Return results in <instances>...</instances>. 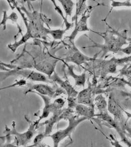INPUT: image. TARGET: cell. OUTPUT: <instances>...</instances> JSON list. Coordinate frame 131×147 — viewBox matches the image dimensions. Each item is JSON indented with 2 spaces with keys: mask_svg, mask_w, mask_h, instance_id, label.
<instances>
[{
  "mask_svg": "<svg viewBox=\"0 0 131 147\" xmlns=\"http://www.w3.org/2000/svg\"><path fill=\"white\" fill-rule=\"evenodd\" d=\"M21 10L25 11L29 18V22L27 24V32L22 36L18 41H15L14 43L9 44L7 45L8 48L13 53H15L17 49L31 38L41 37L43 35L48 34L49 29L43 27V24L41 20L40 14L36 11L30 12L24 7H22Z\"/></svg>",
  "mask_w": 131,
  "mask_h": 147,
  "instance_id": "1",
  "label": "cell"
},
{
  "mask_svg": "<svg viewBox=\"0 0 131 147\" xmlns=\"http://www.w3.org/2000/svg\"><path fill=\"white\" fill-rule=\"evenodd\" d=\"M27 121L29 123V127L25 132L22 133L18 132L16 129L15 122L13 121L11 129L7 125H5V131H3L5 135L0 138L6 140L13 136L14 140V142L11 143V147H21L26 145L30 142L34 136L35 127L37 125L35 122L32 123L28 119Z\"/></svg>",
  "mask_w": 131,
  "mask_h": 147,
  "instance_id": "2",
  "label": "cell"
},
{
  "mask_svg": "<svg viewBox=\"0 0 131 147\" xmlns=\"http://www.w3.org/2000/svg\"><path fill=\"white\" fill-rule=\"evenodd\" d=\"M115 32H110L109 34H108V32H95L103 37L105 40V43L103 45H99L94 42L95 45L93 46L92 47H96L102 49L103 51L104 52L103 55L109 52L114 53L118 52L122 48V46L126 44L127 42L126 41L127 39L126 37L124 35H123L124 34H120L116 32V34H115Z\"/></svg>",
  "mask_w": 131,
  "mask_h": 147,
  "instance_id": "3",
  "label": "cell"
},
{
  "mask_svg": "<svg viewBox=\"0 0 131 147\" xmlns=\"http://www.w3.org/2000/svg\"><path fill=\"white\" fill-rule=\"evenodd\" d=\"M14 76H21L24 78L28 79L34 82H47V80L45 76L42 74L31 70L28 68H22L17 67L10 69L9 71H0V82L5 80L7 78Z\"/></svg>",
  "mask_w": 131,
  "mask_h": 147,
  "instance_id": "4",
  "label": "cell"
},
{
  "mask_svg": "<svg viewBox=\"0 0 131 147\" xmlns=\"http://www.w3.org/2000/svg\"><path fill=\"white\" fill-rule=\"evenodd\" d=\"M87 118L83 117L82 118L78 119L77 120H72L71 121H70L69 125L68 127H66L64 129L59 130L57 132H55L52 136H51L50 137L52 138L54 142V146L57 147L59 143L69 136L72 131L73 129H75V127H76L80 123L82 122V121L85 120Z\"/></svg>",
  "mask_w": 131,
  "mask_h": 147,
  "instance_id": "5",
  "label": "cell"
},
{
  "mask_svg": "<svg viewBox=\"0 0 131 147\" xmlns=\"http://www.w3.org/2000/svg\"><path fill=\"white\" fill-rule=\"evenodd\" d=\"M89 17V13H87V11L82 15L81 19L79 21L77 22L76 24V27L75 28L74 31L73 32L69 38L71 41L74 40L76 35L79 32H88L89 29L87 26V20Z\"/></svg>",
  "mask_w": 131,
  "mask_h": 147,
  "instance_id": "6",
  "label": "cell"
},
{
  "mask_svg": "<svg viewBox=\"0 0 131 147\" xmlns=\"http://www.w3.org/2000/svg\"><path fill=\"white\" fill-rule=\"evenodd\" d=\"M30 92L35 93L37 94H41L42 95L49 96L52 97L54 94L52 88L49 85H45L43 84H37L31 85L30 88L26 91L25 93Z\"/></svg>",
  "mask_w": 131,
  "mask_h": 147,
  "instance_id": "7",
  "label": "cell"
},
{
  "mask_svg": "<svg viewBox=\"0 0 131 147\" xmlns=\"http://www.w3.org/2000/svg\"><path fill=\"white\" fill-rule=\"evenodd\" d=\"M52 79L54 82H57L61 87L65 89L69 96L75 97L77 95L78 92L71 86L69 82L62 80L55 73H54V75L52 76Z\"/></svg>",
  "mask_w": 131,
  "mask_h": 147,
  "instance_id": "8",
  "label": "cell"
},
{
  "mask_svg": "<svg viewBox=\"0 0 131 147\" xmlns=\"http://www.w3.org/2000/svg\"><path fill=\"white\" fill-rule=\"evenodd\" d=\"M65 64L68 69V74L74 79L75 85L78 86L84 87L86 82V74L84 73L81 75H78L74 72L73 66L69 65L66 63H65Z\"/></svg>",
  "mask_w": 131,
  "mask_h": 147,
  "instance_id": "9",
  "label": "cell"
},
{
  "mask_svg": "<svg viewBox=\"0 0 131 147\" xmlns=\"http://www.w3.org/2000/svg\"><path fill=\"white\" fill-rule=\"evenodd\" d=\"M93 59L83 55L80 51L76 49L74 54L71 57H69L68 61L73 62L78 65H80L84 62L93 60Z\"/></svg>",
  "mask_w": 131,
  "mask_h": 147,
  "instance_id": "10",
  "label": "cell"
},
{
  "mask_svg": "<svg viewBox=\"0 0 131 147\" xmlns=\"http://www.w3.org/2000/svg\"><path fill=\"white\" fill-rule=\"evenodd\" d=\"M78 102L79 104L88 105H91V90L90 88L81 91L78 96Z\"/></svg>",
  "mask_w": 131,
  "mask_h": 147,
  "instance_id": "11",
  "label": "cell"
},
{
  "mask_svg": "<svg viewBox=\"0 0 131 147\" xmlns=\"http://www.w3.org/2000/svg\"><path fill=\"white\" fill-rule=\"evenodd\" d=\"M76 112L81 116H84L86 118H90L94 116L93 109L90 107H88L82 104H80L76 107Z\"/></svg>",
  "mask_w": 131,
  "mask_h": 147,
  "instance_id": "12",
  "label": "cell"
},
{
  "mask_svg": "<svg viewBox=\"0 0 131 147\" xmlns=\"http://www.w3.org/2000/svg\"><path fill=\"white\" fill-rule=\"evenodd\" d=\"M108 107L109 112L113 114L115 116V118L118 119H120V118H121V114L120 110L111 96L109 97Z\"/></svg>",
  "mask_w": 131,
  "mask_h": 147,
  "instance_id": "13",
  "label": "cell"
},
{
  "mask_svg": "<svg viewBox=\"0 0 131 147\" xmlns=\"http://www.w3.org/2000/svg\"><path fill=\"white\" fill-rule=\"evenodd\" d=\"M61 3L62 8L64 9L66 16L70 17L74 9V3L72 0H57Z\"/></svg>",
  "mask_w": 131,
  "mask_h": 147,
  "instance_id": "14",
  "label": "cell"
},
{
  "mask_svg": "<svg viewBox=\"0 0 131 147\" xmlns=\"http://www.w3.org/2000/svg\"><path fill=\"white\" fill-rule=\"evenodd\" d=\"M18 16L17 14L15 13L14 12H12V13L9 16H7V11H3V17L2 19V22L0 23V26H3V30H5L6 28V24L7 21V20H10L12 22H15L17 24Z\"/></svg>",
  "mask_w": 131,
  "mask_h": 147,
  "instance_id": "15",
  "label": "cell"
},
{
  "mask_svg": "<svg viewBox=\"0 0 131 147\" xmlns=\"http://www.w3.org/2000/svg\"><path fill=\"white\" fill-rule=\"evenodd\" d=\"M110 1L111 2V8L112 9L120 7H131V0H126L124 2H120L115 0Z\"/></svg>",
  "mask_w": 131,
  "mask_h": 147,
  "instance_id": "16",
  "label": "cell"
},
{
  "mask_svg": "<svg viewBox=\"0 0 131 147\" xmlns=\"http://www.w3.org/2000/svg\"><path fill=\"white\" fill-rule=\"evenodd\" d=\"M95 104L99 110H104L107 107V102L104 97L102 95H99L95 99Z\"/></svg>",
  "mask_w": 131,
  "mask_h": 147,
  "instance_id": "17",
  "label": "cell"
},
{
  "mask_svg": "<svg viewBox=\"0 0 131 147\" xmlns=\"http://www.w3.org/2000/svg\"><path fill=\"white\" fill-rule=\"evenodd\" d=\"M66 30H51L49 29L48 34H50L52 36L53 38L55 40H59L62 38V37L66 32Z\"/></svg>",
  "mask_w": 131,
  "mask_h": 147,
  "instance_id": "18",
  "label": "cell"
},
{
  "mask_svg": "<svg viewBox=\"0 0 131 147\" xmlns=\"http://www.w3.org/2000/svg\"><path fill=\"white\" fill-rule=\"evenodd\" d=\"M26 81L24 79H21L20 80H16L15 82L10 85H7L5 86L0 87V91H1L9 89L12 88L14 87H17V86H22L26 85Z\"/></svg>",
  "mask_w": 131,
  "mask_h": 147,
  "instance_id": "19",
  "label": "cell"
},
{
  "mask_svg": "<svg viewBox=\"0 0 131 147\" xmlns=\"http://www.w3.org/2000/svg\"><path fill=\"white\" fill-rule=\"evenodd\" d=\"M77 9L76 11V19L79 15H81V12L83 9V7L86 5V2L87 0H77Z\"/></svg>",
  "mask_w": 131,
  "mask_h": 147,
  "instance_id": "20",
  "label": "cell"
},
{
  "mask_svg": "<svg viewBox=\"0 0 131 147\" xmlns=\"http://www.w3.org/2000/svg\"><path fill=\"white\" fill-rule=\"evenodd\" d=\"M15 66L11 63H6L5 62H0V70L9 71L10 69L14 68Z\"/></svg>",
  "mask_w": 131,
  "mask_h": 147,
  "instance_id": "21",
  "label": "cell"
},
{
  "mask_svg": "<svg viewBox=\"0 0 131 147\" xmlns=\"http://www.w3.org/2000/svg\"><path fill=\"white\" fill-rule=\"evenodd\" d=\"M7 2L9 3V5L10 6L11 9L13 10L15 8V7L16 6V3L15 2V0H7Z\"/></svg>",
  "mask_w": 131,
  "mask_h": 147,
  "instance_id": "22",
  "label": "cell"
},
{
  "mask_svg": "<svg viewBox=\"0 0 131 147\" xmlns=\"http://www.w3.org/2000/svg\"><path fill=\"white\" fill-rule=\"evenodd\" d=\"M120 51L130 55L131 54V46L130 45L128 47H126L125 48H121Z\"/></svg>",
  "mask_w": 131,
  "mask_h": 147,
  "instance_id": "23",
  "label": "cell"
},
{
  "mask_svg": "<svg viewBox=\"0 0 131 147\" xmlns=\"http://www.w3.org/2000/svg\"><path fill=\"white\" fill-rule=\"evenodd\" d=\"M43 137L42 135H41V134L36 136V137L34 139V145H36V144H38L39 142L41 141Z\"/></svg>",
  "mask_w": 131,
  "mask_h": 147,
  "instance_id": "24",
  "label": "cell"
},
{
  "mask_svg": "<svg viewBox=\"0 0 131 147\" xmlns=\"http://www.w3.org/2000/svg\"><path fill=\"white\" fill-rule=\"evenodd\" d=\"M37 1V0H30V2H34V1Z\"/></svg>",
  "mask_w": 131,
  "mask_h": 147,
  "instance_id": "25",
  "label": "cell"
},
{
  "mask_svg": "<svg viewBox=\"0 0 131 147\" xmlns=\"http://www.w3.org/2000/svg\"><path fill=\"white\" fill-rule=\"evenodd\" d=\"M26 1H27L28 2V1H30V0H26Z\"/></svg>",
  "mask_w": 131,
  "mask_h": 147,
  "instance_id": "26",
  "label": "cell"
},
{
  "mask_svg": "<svg viewBox=\"0 0 131 147\" xmlns=\"http://www.w3.org/2000/svg\"><path fill=\"white\" fill-rule=\"evenodd\" d=\"M1 61H1V60H0V62H1Z\"/></svg>",
  "mask_w": 131,
  "mask_h": 147,
  "instance_id": "27",
  "label": "cell"
}]
</instances>
